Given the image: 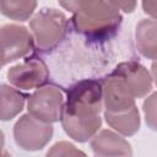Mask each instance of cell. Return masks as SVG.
Here are the masks:
<instances>
[{
	"label": "cell",
	"instance_id": "6da1fadb",
	"mask_svg": "<svg viewBox=\"0 0 157 157\" xmlns=\"http://www.w3.org/2000/svg\"><path fill=\"white\" fill-rule=\"evenodd\" d=\"M102 85L86 78L74 83L66 92L60 121L64 131L77 142L92 139L102 125Z\"/></svg>",
	"mask_w": 157,
	"mask_h": 157
},
{
	"label": "cell",
	"instance_id": "7a4b0ae2",
	"mask_svg": "<svg viewBox=\"0 0 157 157\" xmlns=\"http://www.w3.org/2000/svg\"><path fill=\"white\" fill-rule=\"evenodd\" d=\"M59 5L72 12L74 29L90 40L109 38L123 20L113 1H59Z\"/></svg>",
	"mask_w": 157,
	"mask_h": 157
},
{
	"label": "cell",
	"instance_id": "3957f363",
	"mask_svg": "<svg viewBox=\"0 0 157 157\" xmlns=\"http://www.w3.org/2000/svg\"><path fill=\"white\" fill-rule=\"evenodd\" d=\"M67 20L64 12L54 7H43L29 21L33 42L38 50L50 52L56 48L66 34Z\"/></svg>",
	"mask_w": 157,
	"mask_h": 157
},
{
	"label": "cell",
	"instance_id": "277c9868",
	"mask_svg": "<svg viewBox=\"0 0 157 157\" xmlns=\"http://www.w3.org/2000/svg\"><path fill=\"white\" fill-rule=\"evenodd\" d=\"M64 105V94L55 86H44L34 91L27 102L28 114L43 123L60 120Z\"/></svg>",
	"mask_w": 157,
	"mask_h": 157
},
{
	"label": "cell",
	"instance_id": "5b68a950",
	"mask_svg": "<svg viewBox=\"0 0 157 157\" xmlns=\"http://www.w3.org/2000/svg\"><path fill=\"white\" fill-rule=\"evenodd\" d=\"M52 124L39 121L28 113L23 114L13 126V139L18 147L25 151H39L53 137Z\"/></svg>",
	"mask_w": 157,
	"mask_h": 157
},
{
	"label": "cell",
	"instance_id": "8992f818",
	"mask_svg": "<svg viewBox=\"0 0 157 157\" xmlns=\"http://www.w3.org/2000/svg\"><path fill=\"white\" fill-rule=\"evenodd\" d=\"M33 47V37L25 26L9 23L0 27V55L5 65L27 56Z\"/></svg>",
	"mask_w": 157,
	"mask_h": 157
},
{
	"label": "cell",
	"instance_id": "52a82bcc",
	"mask_svg": "<svg viewBox=\"0 0 157 157\" xmlns=\"http://www.w3.org/2000/svg\"><path fill=\"white\" fill-rule=\"evenodd\" d=\"M49 78V70L45 63L37 58L31 56L25 61L13 65L7 71L9 82L20 90L40 88Z\"/></svg>",
	"mask_w": 157,
	"mask_h": 157
},
{
	"label": "cell",
	"instance_id": "ba28073f",
	"mask_svg": "<svg viewBox=\"0 0 157 157\" xmlns=\"http://www.w3.org/2000/svg\"><path fill=\"white\" fill-rule=\"evenodd\" d=\"M101 85L104 112L119 113L136 105L135 98L119 76L110 72L107 77L103 78Z\"/></svg>",
	"mask_w": 157,
	"mask_h": 157
},
{
	"label": "cell",
	"instance_id": "9c48e42d",
	"mask_svg": "<svg viewBox=\"0 0 157 157\" xmlns=\"http://www.w3.org/2000/svg\"><path fill=\"white\" fill-rule=\"evenodd\" d=\"M112 74L119 76L124 85L128 87L132 97L142 98L152 90V76L148 70L136 61H125L120 63Z\"/></svg>",
	"mask_w": 157,
	"mask_h": 157
},
{
	"label": "cell",
	"instance_id": "30bf717a",
	"mask_svg": "<svg viewBox=\"0 0 157 157\" xmlns=\"http://www.w3.org/2000/svg\"><path fill=\"white\" fill-rule=\"evenodd\" d=\"M94 157H132L131 145L119 134L104 129L91 139Z\"/></svg>",
	"mask_w": 157,
	"mask_h": 157
},
{
	"label": "cell",
	"instance_id": "8fae6325",
	"mask_svg": "<svg viewBox=\"0 0 157 157\" xmlns=\"http://www.w3.org/2000/svg\"><path fill=\"white\" fill-rule=\"evenodd\" d=\"M157 25L155 20H141L136 26V45L140 54L155 60L157 55Z\"/></svg>",
	"mask_w": 157,
	"mask_h": 157
},
{
	"label": "cell",
	"instance_id": "7c38bea8",
	"mask_svg": "<svg viewBox=\"0 0 157 157\" xmlns=\"http://www.w3.org/2000/svg\"><path fill=\"white\" fill-rule=\"evenodd\" d=\"M104 118L107 124L123 136H132L140 129V114L136 105L119 113L104 112Z\"/></svg>",
	"mask_w": 157,
	"mask_h": 157
},
{
	"label": "cell",
	"instance_id": "4fadbf2b",
	"mask_svg": "<svg viewBox=\"0 0 157 157\" xmlns=\"http://www.w3.org/2000/svg\"><path fill=\"white\" fill-rule=\"evenodd\" d=\"M27 96L18 90L1 83L0 85V120L7 121L20 114L25 107Z\"/></svg>",
	"mask_w": 157,
	"mask_h": 157
},
{
	"label": "cell",
	"instance_id": "5bb4252c",
	"mask_svg": "<svg viewBox=\"0 0 157 157\" xmlns=\"http://www.w3.org/2000/svg\"><path fill=\"white\" fill-rule=\"evenodd\" d=\"M37 7V1H5L0 0V12L13 21H27Z\"/></svg>",
	"mask_w": 157,
	"mask_h": 157
},
{
	"label": "cell",
	"instance_id": "9a60e30c",
	"mask_svg": "<svg viewBox=\"0 0 157 157\" xmlns=\"http://www.w3.org/2000/svg\"><path fill=\"white\" fill-rule=\"evenodd\" d=\"M45 157H88L82 150L76 147L74 144L69 141H59L54 144Z\"/></svg>",
	"mask_w": 157,
	"mask_h": 157
},
{
	"label": "cell",
	"instance_id": "2e32d148",
	"mask_svg": "<svg viewBox=\"0 0 157 157\" xmlns=\"http://www.w3.org/2000/svg\"><path fill=\"white\" fill-rule=\"evenodd\" d=\"M156 93L153 92L144 103V113L146 117V123L150 125L151 129H156L155 128V120H156Z\"/></svg>",
	"mask_w": 157,
	"mask_h": 157
},
{
	"label": "cell",
	"instance_id": "e0dca14e",
	"mask_svg": "<svg viewBox=\"0 0 157 157\" xmlns=\"http://www.w3.org/2000/svg\"><path fill=\"white\" fill-rule=\"evenodd\" d=\"M113 4L118 7V10H123L124 12H132L136 7L135 1H113Z\"/></svg>",
	"mask_w": 157,
	"mask_h": 157
},
{
	"label": "cell",
	"instance_id": "ac0fdd59",
	"mask_svg": "<svg viewBox=\"0 0 157 157\" xmlns=\"http://www.w3.org/2000/svg\"><path fill=\"white\" fill-rule=\"evenodd\" d=\"M157 2L156 1H144L142 2V7L145 12H148L152 16V20H155V9H156Z\"/></svg>",
	"mask_w": 157,
	"mask_h": 157
},
{
	"label": "cell",
	"instance_id": "d6986e66",
	"mask_svg": "<svg viewBox=\"0 0 157 157\" xmlns=\"http://www.w3.org/2000/svg\"><path fill=\"white\" fill-rule=\"evenodd\" d=\"M0 157H11V155L6 150H4V147H0Z\"/></svg>",
	"mask_w": 157,
	"mask_h": 157
},
{
	"label": "cell",
	"instance_id": "ffe728a7",
	"mask_svg": "<svg viewBox=\"0 0 157 157\" xmlns=\"http://www.w3.org/2000/svg\"><path fill=\"white\" fill-rule=\"evenodd\" d=\"M4 144H5V136L4 132L0 130V147H4Z\"/></svg>",
	"mask_w": 157,
	"mask_h": 157
},
{
	"label": "cell",
	"instance_id": "44dd1931",
	"mask_svg": "<svg viewBox=\"0 0 157 157\" xmlns=\"http://www.w3.org/2000/svg\"><path fill=\"white\" fill-rule=\"evenodd\" d=\"M2 66H5V64H4V61H2V58H1V55H0V70L2 69Z\"/></svg>",
	"mask_w": 157,
	"mask_h": 157
}]
</instances>
